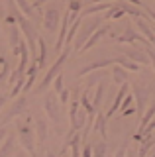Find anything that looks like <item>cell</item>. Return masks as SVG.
I'll return each instance as SVG.
<instances>
[{
    "instance_id": "cell-45",
    "label": "cell",
    "mask_w": 155,
    "mask_h": 157,
    "mask_svg": "<svg viewBox=\"0 0 155 157\" xmlns=\"http://www.w3.org/2000/svg\"><path fill=\"white\" fill-rule=\"evenodd\" d=\"M4 104H6V96H0V110L4 108Z\"/></svg>"
},
{
    "instance_id": "cell-26",
    "label": "cell",
    "mask_w": 155,
    "mask_h": 157,
    "mask_svg": "<svg viewBox=\"0 0 155 157\" xmlns=\"http://www.w3.org/2000/svg\"><path fill=\"white\" fill-rule=\"evenodd\" d=\"M16 6L20 8V12L28 18H33L36 16V8L32 6V0H16Z\"/></svg>"
},
{
    "instance_id": "cell-2",
    "label": "cell",
    "mask_w": 155,
    "mask_h": 157,
    "mask_svg": "<svg viewBox=\"0 0 155 157\" xmlns=\"http://www.w3.org/2000/svg\"><path fill=\"white\" fill-rule=\"evenodd\" d=\"M43 108H45L47 120L55 124L57 134H63V130H61V104H59V94H57L55 90H47L45 92Z\"/></svg>"
},
{
    "instance_id": "cell-1",
    "label": "cell",
    "mask_w": 155,
    "mask_h": 157,
    "mask_svg": "<svg viewBox=\"0 0 155 157\" xmlns=\"http://www.w3.org/2000/svg\"><path fill=\"white\" fill-rule=\"evenodd\" d=\"M18 141L26 149V153L36 155V128H32V118L26 116V122H16Z\"/></svg>"
},
{
    "instance_id": "cell-4",
    "label": "cell",
    "mask_w": 155,
    "mask_h": 157,
    "mask_svg": "<svg viewBox=\"0 0 155 157\" xmlns=\"http://www.w3.org/2000/svg\"><path fill=\"white\" fill-rule=\"evenodd\" d=\"M69 53H71V47L67 45V47H63V53H59V57H57V61L53 63V65L49 67V71L45 73V77H43V81L40 82V85L36 86V92H43L47 86L53 82V78H55L57 75L61 73V69H63V65H65V61H67V57H69Z\"/></svg>"
},
{
    "instance_id": "cell-17",
    "label": "cell",
    "mask_w": 155,
    "mask_h": 157,
    "mask_svg": "<svg viewBox=\"0 0 155 157\" xmlns=\"http://www.w3.org/2000/svg\"><path fill=\"white\" fill-rule=\"evenodd\" d=\"M36 141H37V145H43L47 141V122H45V118H36Z\"/></svg>"
},
{
    "instance_id": "cell-13",
    "label": "cell",
    "mask_w": 155,
    "mask_h": 157,
    "mask_svg": "<svg viewBox=\"0 0 155 157\" xmlns=\"http://www.w3.org/2000/svg\"><path fill=\"white\" fill-rule=\"evenodd\" d=\"M128 88H130V85L128 82H124V85H120V90H118V94H116V98H114V102H112V106L108 108V112H106V118H112L116 112L120 110V104H122V100H124V96L128 94Z\"/></svg>"
},
{
    "instance_id": "cell-50",
    "label": "cell",
    "mask_w": 155,
    "mask_h": 157,
    "mask_svg": "<svg viewBox=\"0 0 155 157\" xmlns=\"http://www.w3.org/2000/svg\"><path fill=\"white\" fill-rule=\"evenodd\" d=\"M63 2H67V0H63Z\"/></svg>"
},
{
    "instance_id": "cell-15",
    "label": "cell",
    "mask_w": 155,
    "mask_h": 157,
    "mask_svg": "<svg viewBox=\"0 0 155 157\" xmlns=\"http://www.w3.org/2000/svg\"><path fill=\"white\" fill-rule=\"evenodd\" d=\"M132 94H134V100L138 102V114L139 118L143 116V112H145V102H147V90L142 86H134V90H132Z\"/></svg>"
},
{
    "instance_id": "cell-29",
    "label": "cell",
    "mask_w": 155,
    "mask_h": 157,
    "mask_svg": "<svg viewBox=\"0 0 155 157\" xmlns=\"http://www.w3.org/2000/svg\"><path fill=\"white\" fill-rule=\"evenodd\" d=\"M124 14H126V12L118 6V4H116V6H110L108 10H104V18H106V20H120Z\"/></svg>"
},
{
    "instance_id": "cell-30",
    "label": "cell",
    "mask_w": 155,
    "mask_h": 157,
    "mask_svg": "<svg viewBox=\"0 0 155 157\" xmlns=\"http://www.w3.org/2000/svg\"><path fill=\"white\" fill-rule=\"evenodd\" d=\"M155 145V140L153 137H143V141H142V145H139V149H138V155L139 157H143V155H149V151H151V147Z\"/></svg>"
},
{
    "instance_id": "cell-34",
    "label": "cell",
    "mask_w": 155,
    "mask_h": 157,
    "mask_svg": "<svg viewBox=\"0 0 155 157\" xmlns=\"http://www.w3.org/2000/svg\"><path fill=\"white\" fill-rule=\"evenodd\" d=\"M63 81H65V78H63V75L59 73V75H57L55 78H53V82H51V85H53V90H55L57 94H59V92L63 90V88H65V82H63Z\"/></svg>"
},
{
    "instance_id": "cell-7",
    "label": "cell",
    "mask_w": 155,
    "mask_h": 157,
    "mask_svg": "<svg viewBox=\"0 0 155 157\" xmlns=\"http://www.w3.org/2000/svg\"><path fill=\"white\" fill-rule=\"evenodd\" d=\"M59 20H61V12L57 6H49L43 12V28L47 29V33H53L57 32L59 28Z\"/></svg>"
},
{
    "instance_id": "cell-48",
    "label": "cell",
    "mask_w": 155,
    "mask_h": 157,
    "mask_svg": "<svg viewBox=\"0 0 155 157\" xmlns=\"http://www.w3.org/2000/svg\"><path fill=\"white\" fill-rule=\"evenodd\" d=\"M149 155H155V145L151 147V151H149Z\"/></svg>"
},
{
    "instance_id": "cell-21",
    "label": "cell",
    "mask_w": 155,
    "mask_h": 157,
    "mask_svg": "<svg viewBox=\"0 0 155 157\" xmlns=\"http://www.w3.org/2000/svg\"><path fill=\"white\" fill-rule=\"evenodd\" d=\"M108 8H110V2H96L94 6H89V8L81 10L79 16H81V18H85V16H93V14H100V12H104V10H108Z\"/></svg>"
},
{
    "instance_id": "cell-47",
    "label": "cell",
    "mask_w": 155,
    "mask_h": 157,
    "mask_svg": "<svg viewBox=\"0 0 155 157\" xmlns=\"http://www.w3.org/2000/svg\"><path fill=\"white\" fill-rule=\"evenodd\" d=\"M94 2H118V0H94Z\"/></svg>"
},
{
    "instance_id": "cell-11",
    "label": "cell",
    "mask_w": 155,
    "mask_h": 157,
    "mask_svg": "<svg viewBox=\"0 0 155 157\" xmlns=\"http://www.w3.org/2000/svg\"><path fill=\"white\" fill-rule=\"evenodd\" d=\"M108 32H110V28H108V26H100L98 29H94V32H93V36H90L89 39H86V43H85L83 47H81V51H79V53H85V51H89V49L93 47L94 43H98V41H100V39H102V37H104Z\"/></svg>"
},
{
    "instance_id": "cell-44",
    "label": "cell",
    "mask_w": 155,
    "mask_h": 157,
    "mask_svg": "<svg viewBox=\"0 0 155 157\" xmlns=\"http://www.w3.org/2000/svg\"><path fill=\"white\" fill-rule=\"evenodd\" d=\"M145 12H147V16L155 22V12H153V10H151V8H145Z\"/></svg>"
},
{
    "instance_id": "cell-18",
    "label": "cell",
    "mask_w": 155,
    "mask_h": 157,
    "mask_svg": "<svg viewBox=\"0 0 155 157\" xmlns=\"http://www.w3.org/2000/svg\"><path fill=\"white\" fill-rule=\"evenodd\" d=\"M135 26L139 28V32L143 33V37L147 39V41L151 43V45H155V32H153V29L147 26V22H145V18L138 16V18H135Z\"/></svg>"
},
{
    "instance_id": "cell-35",
    "label": "cell",
    "mask_w": 155,
    "mask_h": 157,
    "mask_svg": "<svg viewBox=\"0 0 155 157\" xmlns=\"http://www.w3.org/2000/svg\"><path fill=\"white\" fill-rule=\"evenodd\" d=\"M69 2V10L71 12H75V14H81V10H83V0H67Z\"/></svg>"
},
{
    "instance_id": "cell-27",
    "label": "cell",
    "mask_w": 155,
    "mask_h": 157,
    "mask_svg": "<svg viewBox=\"0 0 155 157\" xmlns=\"http://www.w3.org/2000/svg\"><path fill=\"white\" fill-rule=\"evenodd\" d=\"M153 116H155V102H151L147 108H145V112H143V116L139 118V130H143L145 126L149 124V122L153 120Z\"/></svg>"
},
{
    "instance_id": "cell-5",
    "label": "cell",
    "mask_w": 155,
    "mask_h": 157,
    "mask_svg": "<svg viewBox=\"0 0 155 157\" xmlns=\"http://www.w3.org/2000/svg\"><path fill=\"white\" fill-rule=\"evenodd\" d=\"M100 22H102V18H94V20H90V22H86L85 26H83V29H81V33L79 36H75V45H73V49H75L77 53L81 51V47L86 43V39H89L90 36H93V32L94 29H98L100 28Z\"/></svg>"
},
{
    "instance_id": "cell-36",
    "label": "cell",
    "mask_w": 155,
    "mask_h": 157,
    "mask_svg": "<svg viewBox=\"0 0 155 157\" xmlns=\"http://www.w3.org/2000/svg\"><path fill=\"white\" fill-rule=\"evenodd\" d=\"M8 77H10V63L4 61L2 63V71H0V85H2V82H6Z\"/></svg>"
},
{
    "instance_id": "cell-43",
    "label": "cell",
    "mask_w": 155,
    "mask_h": 157,
    "mask_svg": "<svg viewBox=\"0 0 155 157\" xmlns=\"http://www.w3.org/2000/svg\"><path fill=\"white\" fill-rule=\"evenodd\" d=\"M126 147H128V144H124L122 147H120V149L116 151V155H118V157H120V155H124V153H126Z\"/></svg>"
},
{
    "instance_id": "cell-46",
    "label": "cell",
    "mask_w": 155,
    "mask_h": 157,
    "mask_svg": "<svg viewBox=\"0 0 155 157\" xmlns=\"http://www.w3.org/2000/svg\"><path fill=\"white\" fill-rule=\"evenodd\" d=\"M43 2H45V0H33V4H36V6H41Z\"/></svg>"
},
{
    "instance_id": "cell-20",
    "label": "cell",
    "mask_w": 155,
    "mask_h": 157,
    "mask_svg": "<svg viewBox=\"0 0 155 157\" xmlns=\"http://www.w3.org/2000/svg\"><path fill=\"white\" fill-rule=\"evenodd\" d=\"M37 63V67H45V61H47V43L43 39L37 37V59H33Z\"/></svg>"
},
{
    "instance_id": "cell-39",
    "label": "cell",
    "mask_w": 155,
    "mask_h": 157,
    "mask_svg": "<svg viewBox=\"0 0 155 157\" xmlns=\"http://www.w3.org/2000/svg\"><path fill=\"white\" fill-rule=\"evenodd\" d=\"M59 100L63 102V104H67V102H69V90H67V88H63V90L59 92Z\"/></svg>"
},
{
    "instance_id": "cell-49",
    "label": "cell",
    "mask_w": 155,
    "mask_h": 157,
    "mask_svg": "<svg viewBox=\"0 0 155 157\" xmlns=\"http://www.w3.org/2000/svg\"><path fill=\"white\" fill-rule=\"evenodd\" d=\"M83 2H90V0H83Z\"/></svg>"
},
{
    "instance_id": "cell-14",
    "label": "cell",
    "mask_w": 155,
    "mask_h": 157,
    "mask_svg": "<svg viewBox=\"0 0 155 157\" xmlns=\"http://www.w3.org/2000/svg\"><path fill=\"white\" fill-rule=\"evenodd\" d=\"M81 134L79 132H73V137L69 140V144L67 145H63V149H61V155H65V153H71L73 157H79L81 155V151H79V144H81Z\"/></svg>"
},
{
    "instance_id": "cell-37",
    "label": "cell",
    "mask_w": 155,
    "mask_h": 157,
    "mask_svg": "<svg viewBox=\"0 0 155 157\" xmlns=\"http://www.w3.org/2000/svg\"><path fill=\"white\" fill-rule=\"evenodd\" d=\"M89 75H90V73H89ZM100 81H104L100 75H90V77H89V82H86V88H93L94 85H98Z\"/></svg>"
},
{
    "instance_id": "cell-31",
    "label": "cell",
    "mask_w": 155,
    "mask_h": 157,
    "mask_svg": "<svg viewBox=\"0 0 155 157\" xmlns=\"http://www.w3.org/2000/svg\"><path fill=\"white\" fill-rule=\"evenodd\" d=\"M79 26H81V16H79V18H75V20L71 22L69 29H67V37H65V43H71L73 39H75V33L79 32Z\"/></svg>"
},
{
    "instance_id": "cell-32",
    "label": "cell",
    "mask_w": 155,
    "mask_h": 157,
    "mask_svg": "<svg viewBox=\"0 0 155 157\" xmlns=\"http://www.w3.org/2000/svg\"><path fill=\"white\" fill-rule=\"evenodd\" d=\"M104 90H106V86H104V82L100 81L98 86H96V92H94V100H93V104H94L96 110H98V106L102 104V100H104Z\"/></svg>"
},
{
    "instance_id": "cell-12",
    "label": "cell",
    "mask_w": 155,
    "mask_h": 157,
    "mask_svg": "<svg viewBox=\"0 0 155 157\" xmlns=\"http://www.w3.org/2000/svg\"><path fill=\"white\" fill-rule=\"evenodd\" d=\"M108 65H114V59H98V61H93V63H89V65H85L83 69H81L79 77H86L89 73H94V71L104 69V67H108Z\"/></svg>"
},
{
    "instance_id": "cell-25",
    "label": "cell",
    "mask_w": 155,
    "mask_h": 157,
    "mask_svg": "<svg viewBox=\"0 0 155 157\" xmlns=\"http://www.w3.org/2000/svg\"><path fill=\"white\" fill-rule=\"evenodd\" d=\"M112 78L116 85H124V82H128V75H126V69L122 65H118V63H114L112 67Z\"/></svg>"
},
{
    "instance_id": "cell-51",
    "label": "cell",
    "mask_w": 155,
    "mask_h": 157,
    "mask_svg": "<svg viewBox=\"0 0 155 157\" xmlns=\"http://www.w3.org/2000/svg\"><path fill=\"white\" fill-rule=\"evenodd\" d=\"M153 32H155V29H153Z\"/></svg>"
},
{
    "instance_id": "cell-28",
    "label": "cell",
    "mask_w": 155,
    "mask_h": 157,
    "mask_svg": "<svg viewBox=\"0 0 155 157\" xmlns=\"http://www.w3.org/2000/svg\"><path fill=\"white\" fill-rule=\"evenodd\" d=\"M118 6L122 8L124 12L128 14V16H134V18L143 16V14H142V8H139V6H135V4H124V2H120V0H118Z\"/></svg>"
},
{
    "instance_id": "cell-8",
    "label": "cell",
    "mask_w": 155,
    "mask_h": 157,
    "mask_svg": "<svg viewBox=\"0 0 155 157\" xmlns=\"http://www.w3.org/2000/svg\"><path fill=\"white\" fill-rule=\"evenodd\" d=\"M116 41L118 43H135V41H142L143 45H147V39L143 37V33H138L132 26H126V32L122 36L116 37Z\"/></svg>"
},
{
    "instance_id": "cell-6",
    "label": "cell",
    "mask_w": 155,
    "mask_h": 157,
    "mask_svg": "<svg viewBox=\"0 0 155 157\" xmlns=\"http://www.w3.org/2000/svg\"><path fill=\"white\" fill-rule=\"evenodd\" d=\"M26 108H28V98L18 94L16 102H14V104L10 106V110H8L6 114H4V118L0 120V124H2V126H6L10 120H14V118H18V116H22L24 112H26Z\"/></svg>"
},
{
    "instance_id": "cell-33",
    "label": "cell",
    "mask_w": 155,
    "mask_h": 157,
    "mask_svg": "<svg viewBox=\"0 0 155 157\" xmlns=\"http://www.w3.org/2000/svg\"><path fill=\"white\" fill-rule=\"evenodd\" d=\"M106 153H108L106 141H94V144H93V155L94 157H104Z\"/></svg>"
},
{
    "instance_id": "cell-9",
    "label": "cell",
    "mask_w": 155,
    "mask_h": 157,
    "mask_svg": "<svg viewBox=\"0 0 155 157\" xmlns=\"http://www.w3.org/2000/svg\"><path fill=\"white\" fill-rule=\"evenodd\" d=\"M122 53H124L126 57H130L132 61H135V63H142V65H147V63H149V55H147V51H145V49L124 47V49H122Z\"/></svg>"
},
{
    "instance_id": "cell-38",
    "label": "cell",
    "mask_w": 155,
    "mask_h": 157,
    "mask_svg": "<svg viewBox=\"0 0 155 157\" xmlns=\"http://www.w3.org/2000/svg\"><path fill=\"white\" fill-rule=\"evenodd\" d=\"M145 51H147V55H149V63H151V67L155 69V53L151 51V47H149V43L145 45Z\"/></svg>"
},
{
    "instance_id": "cell-41",
    "label": "cell",
    "mask_w": 155,
    "mask_h": 157,
    "mask_svg": "<svg viewBox=\"0 0 155 157\" xmlns=\"http://www.w3.org/2000/svg\"><path fill=\"white\" fill-rule=\"evenodd\" d=\"M6 134H8V128H6V126H0V144L4 141V137H6Z\"/></svg>"
},
{
    "instance_id": "cell-22",
    "label": "cell",
    "mask_w": 155,
    "mask_h": 157,
    "mask_svg": "<svg viewBox=\"0 0 155 157\" xmlns=\"http://www.w3.org/2000/svg\"><path fill=\"white\" fill-rule=\"evenodd\" d=\"M30 47H28L26 41H22L20 39V65H18V69H22V71H26L28 69V63H30Z\"/></svg>"
},
{
    "instance_id": "cell-40",
    "label": "cell",
    "mask_w": 155,
    "mask_h": 157,
    "mask_svg": "<svg viewBox=\"0 0 155 157\" xmlns=\"http://www.w3.org/2000/svg\"><path fill=\"white\" fill-rule=\"evenodd\" d=\"M81 155H85V157H90V155H93V144H86L85 149L81 151Z\"/></svg>"
},
{
    "instance_id": "cell-3",
    "label": "cell",
    "mask_w": 155,
    "mask_h": 157,
    "mask_svg": "<svg viewBox=\"0 0 155 157\" xmlns=\"http://www.w3.org/2000/svg\"><path fill=\"white\" fill-rule=\"evenodd\" d=\"M16 22L18 26H20L22 33L26 36V41H28V47H30V53H32V59H37V32L36 28H33V24L28 20V16H24V14L20 12L16 16Z\"/></svg>"
},
{
    "instance_id": "cell-23",
    "label": "cell",
    "mask_w": 155,
    "mask_h": 157,
    "mask_svg": "<svg viewBox=\"0 0 155 157\" xmlns=\"http://www.w3.org/2000/svg\"><path fill=\"white\" fill-rule=\"evenodd\" d=\"M106 120H108V118H106V114H102V112H96V116H94V130L98 132L100 136L102 137H106L108 136V132H106Z\"/></svg>"
},
{
    "instance_id": "cell-19",
    "label": "cell",
    "mask_w": 155,
    "mask_h": 157,
    "mask_svg": "<svg viewBox=\"0 0 155 157\" xmlns=\"http://www.w3.org/2000/svg\"><path fill=\"white\" fill-rule=\"evenodd\" d=\"M81 106L86 110L89 118H94L96 116V108L93 104V100H90V88H86V90L83 92V96H81Z\"/></svg>"
},
{
    "instance_id": "cell-16",
    "label": "cell",
    "mask_w": 155,
    "mask_h": 157,
    "mask_svg": "<svg viewBox=\"0 0 155 157\" xmlns=\"http://www.w3.org/2000/svg\"><path fill=\"white\" fill-rule=\"evenodd\" d=\"M16 153V136L12 132H8L6 137H4L2 145H0V157H6V155H14Z\"/></svg>"
},
{
    "instance_id": "cell-10",
    "label": "cell",
    "mask_w": 155,
    "mask_h": 157,
    "mask_svg": "<svg viewBox=\"0 0 155 157\" xmlns=\"http://www.w3.org/2000/svg\"><path fill=\"white\" fill-rule=\"evenodd\" d=\"M20 33H22L20 26L10 24V29H8V43H10V47H12V53L18 55V57H20Z\"/></svg>"
},
{
    "instance_id": "cell-24",
    "label": "cell",
    "mask_w": 155,
    "mask_h": 157,
    "mask_svg": "<svg viewBox=\"0 0 155 157\" xmlns=\"http://www.w3.org/2000/svg\"><path fill=\"white\" fill-rule=\"evenodd\" d=\"M114 63H118V65H122L126 71H132V73H138L139 71V63H135V61H132L130 57H126V55H122V57H116L114 59Z\"/></svg>"
},
{
    "instance_id": "cell-42",
    "label": "cell",
    "mask_w": 155,
    "mask_h": 157,
    "mask_svg": "<svg viewBox=\"0 0 155 157\" xmlns=\"http://www.w3.org/2000/svg\"><path fill=\"white\" fill-rule=\"evenodd\" d=\"M134 112H135V108H132V106H128V108H126V110H122V116H132Z\"/></svg>"
}]
</instances>
